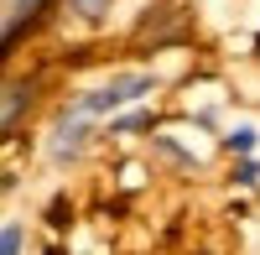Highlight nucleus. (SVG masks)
Wrapping results in <instances>:
<instances>
[{"instance_id":"f257e3e1","label":"nucleus","mask_w":260,"mask_h":255,"mask_svg":"<svg viewBox=\"0 0 260 255\" xmlns=\"http://www.w3.org/2000/svg\"><path fill=\"white\" fill-rule=\"evenodd\" d=\"M151 89H156V78H151V73H125V78H115V83H104V89H94V94L73 99V104H68V115H83V120H99V115H115L120 104L141 99V94H151Z\"/></svg>"},{"instance_id":"f03ea898","label":"nucleus","mask_w":260,"mask_h":255,"mask_svg":"<svg viewBox=\"0 0 260 255\" xmlns=\"http://www.w3.org/2000/svg\"><path fill=\"white\" fill-rule=\"evenodd\" d=\"M47 0H6V42H16L21 37V21H31Z\"/></svg>"},{"instance_id":"7ed1b4c3","label":"nucleus","mask_w":260,"mask_h":255,"mask_svg":"<svg viewBox=\"0 0 260 255\" xmlns=\"http://www.w3.org/2000/svg\"><path fill=\"white\" fill-rule=\"evenodd\" d=\"M21 104H31V83L11 78V83H6V131H16V120H21Z\"/></svg>"},{"instance_id":"20e7f679","label":"nucleus","mask_w":260,"mask_h":255,"mask_svg":"<svg viewBox=\"0 0 260 255\" xmlns=\"http://www.w3.org/2000/svg\"><path fill=\"white\" fill-rule=\"evenodd\" d=\"M250 146H255V131H234L229 136V151H250Z\"/></svg>"},{"instance_id":"39448f33","label":"nucleus","mask_w":260,"mask_h":255,"mask_svg":"<svg viewBox=\"0 0 260 255\" xmlns=\"http://www.w3.org/2000/svg\"><path fill=\"white\" fill-rule=\"evenodd\" d=\"M0 245H6V255H16L26 240H21V229H16V224H6V240H0Z\"/></svg>"}]
</instances>
